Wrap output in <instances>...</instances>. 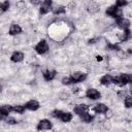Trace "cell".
Wrapping results in <instances>:
<instances>
[{
    "label": "cell",
    "instance_id": "obj_1",
    "mask_svg": "<svg viewBox=\"0 0 132 132\" xmlns=\"http://www.w3.org/2000/svg\"><path fill=\"white\" fill-rule=\"evenodd\" d=\"M105 12H106L107 15H109V16H111V18H116V19H120V18H122V14H123L122 9L119 8V7L116 6V5H111V6H109V7L106 9Z\"/></svg>",
    "mask_w": 132,
    "mask_h": 132
},
{
    "label": "cell",
    "instance_id": "obj_2",
    "mask_svg": "<svg viewBox=\"0 0 132 132\" xmlns=\"http://www.w3.org/2000/svg\"><path fill=\"white\" fill-rule=\"evenodd\" d=\"M35 51H36V53L39 54V55H43V54H45V53L48 51L47 42H46L44 39L40 40V41L36 44V46H35Z\"/></svg>",
    "mask_w": 132,
    "mask_h": 132
},
{
    "label": "cell",
    "instance_id": "obj_3",
    "mask_svg": "<svg viewBox=\"0 0 132 132\" xmlns=\"http://www.w3.org/2000/svg\"><path fill=\"white\" fill-rule=\"evenodd\" d=\"M50 10H52V1L50 0H45L41 3L40 5V8H39V12L41 14H45L47 13Z\"/></svg>",
    "mask_w": 132,
    "mask_h": 132
},
{
    "label": "cell",
    "instance_id": "obj_4",
    "mask_svg": "<svg viewBox=\"0 0 132 132\" xmlns=\"http://www.w3.org/2000/svg\"><path fill=\"white\" fill-rule=\"evenodd\" d=\"M71 78L73 79L74 84L75 82H79V81H82L87 78V74L84 73V72H80V71H76V72H73L71 74Z\"/></svg>",
    "mask_w": 132,
    "mask_h": 132
},
{
    "label": "cell",
    "instance_id": "obj_5",
    "mask_svg": "<svg viewBox=\"0 0 132 132\" xmlns=\"http://www.w3.org/2000/svg\"><path fill=\"white\" fill-rule=\"evenodd\" d=\"M86 96L89 98V99H92V100H97L100 98V93L99 91H97L96 89H89L87 90L86 92Z\"/></svg>",
    "mask_w": 132,
    "mask_h": 132
},
{
    "label": "cell",
    "instance_id": "obj_6",
    "mask_svg": "<svg viewBox=\"0 0 132 132\" xmlns=\"http://www.w3.org/2000/svg\"><path fill=\"white\" fill-rule=\"evenodd\" d=\"M88 111H89V107L86 104H78V105H76L74 107V112L77 113V114H79V116H82L85 113H88Z\"/></svg>",
    "mask_w": 132,
    "mask_h": 132
},
{
    "label": "cell",
    "instance_id": "obj_7",
    "mask_svg": "<svg viewBox=\"0 0 132 132\" xmlns=\"http://www.w3.org/2000/svg\"><path fill=\"white\" fill-rule=\"evenodd\" d=\"M52 126H53L52 123H51L48 120L44 119V120H41V121L38 123L37 129H38V130H48V129L52 128Z\"/></svg>",
    "mask_w": 132,
    "mask_h": 132
},
{
    "label": "cell",
    "instance_id": "obj_8",
    "mask_svg": "<svg viewBox=\"0 0 132 132\" xmlns=\"http://www.w3.org/2000/svg\"><path fill=\"white\" fill-rule=\"evenodd\" d=\"M117 25L119 28H121L123 30H127L130 26V22L125 18H120L117 20Z\"/></svg>",
    "mask_w": 132,
    "mask_h": 132
},
{
    "label": "cell",
    "instance_id": "obj_9",
    "mask_svg": "<svg viewBox=\"0 0 132 132\" xmlns=\"http://www.w3.org/2000/svg\"><path fill=\"white\" fill-rule=\"evenodd\" d=\"M130 82V74L128 73H122L120 76H118V84L121 86H124L126 84Z\"/></svg>",
    "mask_w": 132,
    "mask_h": 132
},
{
    "label": "cell",
    "instance_id": "obj_10",
    "mask_svg": "<svg viewBox=\"0 0 132 132\" xmlns=\"http://www.w3.org/2000/svg\"><path fill=\"white\" fill-rule=\"evenodd\" d=\"M13 111V106H10V105H3L1 108H0V113H1V118L2 119H5L9 112Z\"/></svg>",
    "mask_w": 132,
    "mask_h": 132
},
{
    "label": "cell",
    "instance_id": "obj_11",
    "mask_svg": "<svg viewBox=\"0 0 132 132\" xmlns=\"http://www.w3.org/2000/svg\"><path fill=\"white\" fill-rule=\"evenodd\" d=\"M25 107L29 110H37L39 108V103L36 100H30L25 104Z\"/></svg>",
    "mask_w": 132,
    "mask_h": 132
},
{
    "label": "cell",
    "instance_id": "obj_12",
    "mask_svg": "<svg viewBox=\"0 0 132 132\" xmlns=\"http://www.w3.org/2000/svg\"><path fill=\"white\" fill-rule=\"evenodd\" d=\"M93 110H94L95 112H97V113H105V112L108 110V108H107V106H106L105 104L99 103V104H97V105H95V106L93 107Z\"/></svg>",
    "mask_w": 132,
    "mask_h": 132
},
{
    "label": "cell",
    "instance_id": "obj_13",
    "mask_svg": "<svg viewBox=\"0 0 132 132\" xmlns=\"http://www.w3.org/2000/svg\"><path fill=\"white\" fill-rule=\"evenodd\" d=\"M23 59H24V54L22 52H14L10 57V60L12 62H15V63L16 62H21Z\"/></svg>",
    "mask_w": 132,
    "mask_h": 132
},
{
    "label": "cell",
    "instance_id": "obj_14",
    "mask_svg": "<svg viewBox=\"0 0 132 132\" xmlns=\"http://www.w3.org/2000/svg\"><path fill=\"white\" fill-rule=\"evenodd\" d=\"M22 32V28L18 24H12L9 28V35H16Z\"/></svg>",
    "mask_w": 132,
    "mask_h": 132
},
{
    "label": "cell",
    "instance_id": "obj_15",
    "mask_svg": "<svg viewBox=\"0 0 132 132\" xmlns=\"http://www.w3.org/2000/svg\"><path fill=\"white\" fill-rule=\"evenodd\" d=\"M42 75H43V78H44L45 80L50 81V80H53V79L56 77V71H55V70H47V71L43 72Z\"/></svg>",
    "mask_w": 132,
    "mask_h": 132
},
{
    "label": "cell",
    "instance_id": "obj_16",
    "mask_svg": "<svg viewBox=\"0 0 132 132\" xmlns=\"http://www.w3.org/2000/svg\"><path fill=\"white\" fill-rule=\"evenodd\" d=\"M100 82H101L102 85H104V86H108L109 84L112 82V76L109 75V74H105V75H103V76L100 78Z\"/></svg>",
    "mask_w": 132,
    "mask_h": 132
},
{
    "label": "cell",
    "instance_id": "obj_17",
    "mask_svg": "<svg viewBox=\"0 0 132 132\" xmlns=\"http://www.w3.org/2000/svg\"><path fill=\"white\" fill-rule=\"evenodd\" d=\"M88 10H89V12H91V13H95V12H97V11L99 10V7H98V5H97L96 3L92 2V3L88 6Z\"/></svg>",
    "mask_w": 132,
    "mask_h": 132
},
{
    "label": "cell",
    "instance_id": "obj_18",
    "mask_svg": "<svg viewBox=\"0 0 132 132\" xmlns=\"http://www.w3.org/2000/svg\"><path fill=\"white\" fill-rule=\"evenodd\" d=\"M60 120H62V121L65 122V123L70 122V121L72 120V114H71L70 112H63V114H62V117H61Z\"/></svg>",
    "mask_w": 132,
    "mask_h": 132
},
{
    "label": "cell",
    "instance_id": "obj_19",
    "mask_svg": "<svg viewBox=\"0 0 132 132\" xmlns=\"http://www.w3.org/2000/svg\"><path fill=\"white\" fill-rule=\"evenodd\" d=\"M131 36V34H130V31L127 29V30H124V32H123V34L120 36V40L121 41H126L129 37Z\"/></svg>",
    "mask_w": 132,
    "mask_h": 132
},
{
    "label": "cell",
    "instance_id": "obj_20",
    "mask_svg": "<svg viewBox=\"0 0 132 132\" xmlns=\"http://www.w3.org/2000/svg\"><path fill=\"white\" fill-rule=\"evenodd\" d=\"M52 11L54 14H60V13H64L65 12V7L64 6H59V7H55L52 8Z\"/></svg>",
    "mask_w": 132,
    "mask_h": 132
},
{
    "label": "cell",
    "instance_id": "obj_21",
    "mask_svg": "<svg viewBox=\"0 0 132 132\" xmlns=\"http://www.w3.org/2000/svg\"><path fill=\"white\" fill-rule=\"evenodd\" d=\"M80 119H81V121H82V122L90 123V122L94 119V117H93V116H91V114H89V113H85V114L80 116Z\"/></svg>",
    "mask_w": 132,
    "mask_h": 132
},
{
    "label": "cell",
    "instance_id": "obj_22",
    "mask_svg": "<svg viewBox=\"0 0 132 132\" xmlns=\"http://www.w3.org/2000/svg\"><path fill=\"white\" fill-rule=\"evenodd\" d=\"M125 106L127 108H132V96H127L125 98Z\"/></svg>",
    "mask_w": 132,
    "mask_h": 132
},
{
    "label": "cell",
    "instance_id": "obj_23",
    "mask_svg": "<svg viewBox=\"0 0 132 132\" xmlns=\"http://www.w3.org/2000/svg\"><path fill=\"white\" fill-rule=\"evenodd\" d=\"M26 107L25 106H22V105H15L13 106V111L14 112H18V113H23L25 111Z\"/></svg>",
    "mask_w": 132,
    "mask_h": 132
},
{
    "label": "cell",
    "instance_id": "obj_24",
    "mask_svg": "<svg viewBox=\"0 0 132 132\" xmlns=\"http://www.w3.org/2000/svg\"><path fill=\"white\" fill-rule=\"evenodd\" d=\"M0 7H1V11H2V12H4L5 10H7V9H8V7H9V2H8V1L1 2Z\"/></svg>",
    "mask_w": 132,
    "mask_h": 132
},
{
    "label": "cell",
    "instance_id": "obj_25",
    "mask_svg": "<svg viewBox=\"0 0 132 132\" xmlns=\"http://www.w3.org/2000/svg\"><path fill=\"white\" fill-rule=\"evenodd\" d=\"M62 84L63 85H70V84H74V81L70 76V77H64L62 79Z\"/></svg>",
    "mask_w": 132,
    "mask_h": 132
},
{
    "label": "cell",
    "instance_id": "obj_26",
    "mask_svg": "<svg viewBox=\"0 0 132 132\" xmlns=\"http://www.w3.org/2000/svg\"><path fill=\"white\" fill-rule=\"evenodd\" d=\"M62 114H63V111H61V110H54L53 112H52V116L54 117V118H57V119H61V117H62Z\"/></svg>",
    "mask_w": 132,
    "mask_h": 132
},
{
    "label": "cell",
    "instance_id": "obj_27",
    "mask_svg": "<svg viewBox=\"0 0 132 132\" xmlns=\"http://www.w3.org/2000/svg\"><path fill=\"white\" fill-rule=\"evenodd\" d=\"M127 4H128V2H127V1H120V0H119V1H117V2H116V4H114V5H116V6H118V7L120 8V7H124V6H126Z\"/></svg>",
    "mask_w": 132,
    "mask_h": 132
},
{
    "label": "cell",
    "instance_id": "obj_28",
    "mask_svg": "<svg viewBox=\"0 0 132 132\" xmlns=\"http://www.w3.org/2000/svg\"><path fill=\"white\" fill-rule=\"evenodd\" d=\"M5 121H6V123H7V124H9V125H14V124H16V121H15L13 118H10V117L6 118V119H5Z\"/></svg>",
    "mask_w": 132,
    "mask_h": 132
},
{
    "label": "cell",
    "instance_id": "obj_29",
    "mask_svg": "<svg viewBox=\"0 0 132 132\" xmlns=\"http://www.w3.org/2000/svg\"><path fill=\"white\" fill-rule=\"evenodd\" d=\"M119 96H126V92H124V91L120 92V93H119Z\"/></svg>",
    "mask_w": 132,
    "mask_h": 132
},
{
    "label": "cell",
    "instance_id": "obj_30",
    "mask_svg": "<svg viewBox=\"0 0 132 132\" xmlns=\"http://www.w3.org/2000/svg\"><path fill=\"white\" fill-rule=\"evenodd\" d=\"M130 84H132V74H130Z\"/></svg>",
    "mask_w": 132,
    "mask_h": 132
},
{
    "label": "cell",
    "instance_id": "obj_31",
    "mask_svg": "<svg viewBox=\"0 0 132 132\" xmlns=\"http://www.w3.org/2000/svg\"><path fill=\"white\" fill-rule=\"evenodd\" d=\"M130 92H131V94H132V87H131V89H130Z\"/></svg>",
    "mask_w": 132,
    "mask_h": 132
}]
</instances>
